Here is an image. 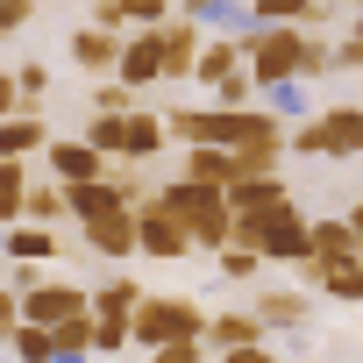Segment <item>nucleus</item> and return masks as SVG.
<instances>
[{"label":"nucleus","mask_w":363,"mask_h":363,"mask_svg":"<svg viewBox=\"0 0 363 363\" xmlns=\"http://www.w3.org/2000/svg\"><path fill=\"white\" fill-rule=\"evenodd\" d=\"M235 242H250L264 264H306L313 250V214H299V200L271 207V214H235Z\"/></svg>","instance_id":"f257e3e1"},{"label":"nucleus","mask_w":363,"mask_h":363,"mask_svg":"<svg viewBox=\"0 0 363 363\" xmlns=\"http://www.w3.org/2000/svg\"><path fill=\"white\" fill-rule=\"evenodd\" d=\"M164 207L193 228V242H200L207 257H214L221 242H235V207H228V193H221V186H200V178H171V186H164Z\"/></svg>","instance_id":"f03ea898"},{"label":"nucleus","mask_w":363,"mask_h":363,"mask_svg":"<svg viewBox=\"0 0 363 363\" xmlns=\"http://www.w3.org/2000/svg\"><path fill=\"white\" fill-rule=\"evenodd\" d=\"M242 50H250V79H257V93H278V86L299 79L306 29H299V22H257V29L242 36Z\"/></svg>","instance_id":"7ed1b4c3"},{"label":"nucleus","mask_w":363,"mask_h":363,"mask_svg":"<svg viewBox=\"0 0 363 363\" xmlns=\"http://www.w3.org/2000/svg\"><path fill=\"white\" fill-rule=\"evenodd\" d=\"M207 306L186 299V292H143L135 306V349H157V342H186V335H207Z\"/></svg>","instance_id":"20e7f679"},{"label":"nucleus","mask_w":363,"mask_h":363,"mask_svg":"<svg viewBox=\"0 0 363 363\" xmlns=\"http://www.w3.org/2000/svg\"><path fill=\"white\" fill-rule=\"evenodd\" d=\"M292 150L299 157H363V107L356 100H335V107H320L306 128H292Z\"/></svg>","instance_id":"39448f33"},{"label":"nucleus","mask_w":363,"mask_h":363,"mask_svg":"<svg viewBox=\"0 0 363 363\" xmlns=\"http://www.w3.org/2000/svg\"><path fill=\"white\" fill-rule=\"evenodd\" d=\"M135 250H143L150 264H178V257H193L200 242H193L186 221L164 207V193H143V200H135Z\"/></svg>","instance_id":"423d86ee"},{"label":"nucleus","mask_w":363,"mask_h":363,"mask_svg":"<svg viewBox=\"0 0 363 363\" xmlns=\"http://www.w3.org/2000/svg\"><path fill=\"white\" fill-rule=\"evenodd\" d=\"M363 257V242H356V221L349 214H313V250H306V264H292L306 285H320L335 264H356Z\"/></svg>","instance_id":"0eeeda50"},{"label":"nucleus","mask_w":363,"mask_h":363,"mask_svg":"<svg viewBox=\"0 0 363 363\" xmlns=\"http://www.w3.org/2000/svg\"><path fill=\"white\" fill-rule=\"evenodd\" d=\"M72 313H93V285H72V278H57V271H43L36 285H22V320L65 328Z\"/></svg>","instance_id":"6e6552de"},{"label":"nucleus","mask_w":363,"mask_h":363,"mask_svg":"<svg viewBox=\"0 0 363 363\" xmlns=\"http://www.w3.org/2000/svg\"><path fill=\"white\" fill-rule=\"evenodd\" d=\"M43 164H50V178H65V186H86V178L114 171V157H107V150H100L93 135H50Z\"/></svg>","instance_id":"1a4fd4ad"},{"label":"nucleus","mask_w":363,"mask_h":363,"mask_svg":"<svg viewBox=\"0 0 363 363\" xmlns=\"http://www.w3.org/2000/svg\"><path fill=\"white\" fill-rule=\"evenodd\" d=\"M114 79L135 86V93H143V86H164V22H157V29H135V36L121 43V72H114Z\"/></svg>","instance_id":"9d476101"},{"label":"nucleus","mask_w":363,"mask_h":363,"mask_svg":"<svg viewBox=\"0 0 363 363\" xmlns=\"http://www.w3.org/2000/svg\"><path fill=\"white\" fill-rule=\"evenodd\" d=\"M200 50H207V36H200V15H178V22H164V79H171V86H186V79L200 72Z\"/></svg>","instance_id":"9b49d317"},{"label":"nucleus","mask_w":363,"mask_h":363,"mask_svg":"<svg viewBox=\"0 0 363 363\" xmlns=\"http://www.w3.org/2000/svg\"><path fill=\"white\" fill-rule=\"evenodd\" d=\"M72 65L93 72V79H114L121 72V29H100V22L72 29Z\"/></svg>","instance_id":"f8f14e48"},{"label":"nucleus","mask_w":363,"mask_h":363,"mask_svg":"<svg viewBox=\"0 0 363 363\" xmlns=\"http://www.w3.org/2000/svg\"><path fill=\"white\" fill-rule=\"evenodd\" d=\"M0 264H65V235L50 221H15L8 228V257Z\"/></svg>","instance_id":"ddd939ff"},{"label":"nucleus","mask_w":363,"mask_h":363,"mask_svg":"<svg viewBox=\"0 0 363 363\" xmlns=\"http://www.w3.org/2000/svg\"><path fill=\"white\" fill-rule=\"evenodd\" d=\"M164 143H171V121H164V114H143V107H128V114H121V164L164 157Z\"/></svg>","instance_id":"4468645a"},{"label":"nucleus","mask_w":363,"mask_h":363,"mask_svg":"<svg viewBox=\"0 0 363 363\" xmlns=\"http://www.w3.org/2000/svg\"><path fill=\"white\" fill-rule=\"evenodd\" d=\"M79 242H86L93 257H107V264L143 257V250H135V207H128V214H107V221H86V228H79Z\"/></svg>","instance_id":"2eb2a0df"},{"label":"nucleus","mask_w":363,"mask_h":363,"mask_svg":"<svg viewBox=\"0 0 363 363\" xmlns=\"http://www.w3.org/2000/svg\"><path fill=\"white\" fill-rule=\"evenodd\" d=\"M292 200V178L285 171H250L242 186H228V207L235 214H271V207H285Z\"/></svg>","instance_id":"dca6fc26"},{"label":"nucleus","mask_w":363,"mask_h":363,"mask_svg":"<svg viewBox=\"0 0 363 363\" xmlns=\"http://www.w3.org/2000/svg\"><path fill=\"white\" fill-rule=\"evenodd\" d=\"M235 342H271V328H264L257 306H221V313L207 320V349H214V356L235 349Z\"/></svg>","instance_id":"f3484780"},{"label":"nucleus","mask_w":363,"mask_h":363,"mask_svg":"<svg viewBox=\"0 0 363 363\" xmlns=\"http://www.w3.org/2000/svg\"><path fill=\"white\" fill-rule=\"evenodd\" d=\"M36 150H50V121L36 107H15L0 121V157H36Z\"/></svg>","instance_id":"a211bd4d"},{"label":"nucleus","mask_w":363,"mask_h":363,"mask_svg":"<svg viewBox=\"0 0 363 363\" xmlns=\"http://www.w3.org/2000/svg\"><path fill=\"white\" fill-rule=\"evenodd\" d=\"M250 306L264 313V328H271V335H278V328H306V320H313V299H306V292H292V285H271V292H257Z\"/></svg>","instance_id":"6ab92c4d"},{"label":"nucleus","mask_w":363,"mask_h":363,"mask_svg":"<svg viewBox=\"0 0 363 363\" xmlns=\"http://www.w3.org/2000/svg\"><path fill=\"white\" fill-rule=\"evenodd\" d=\"M235 72H250V50H242V36H228V43H207V50H200V72H193V79H200L207 93H221V86H228Z\"/></svg>","instance_id":"aec40b11"},{"label":"nucleus","mask_w":363,"mask_h":363,"mask_svg":"<svg viewBox=\"0 0 363 363\" xmlns=\"http://www.w3.org/2000/svg\"><path fill=\"white\" fill-rule=\"evenodd\" d=\"M29 214V157H0V228Z\"/></svg>","instance_id":"412c9836"},{"label":"nucleus","mask_w":363,"mask_h":363,"mask_svg":"<svg viewBox=\"0 0 363 363\" xmlns=\"http://www.w3.org/2000/svg\"><path fill=\"white\" fill-rule=\"evenodd\" d=\"M242 8H250L257 22H299V29H306V22H320V15L335 8V0H242Z\"/></svg>","instance_id":"4be33fe9"},{"label":"nucleus","mask_w":363,"mask_h":363,"mask_svg":"<svg viewBox=\"0 0 363 363\" xmlns=\"http://www.w3.org/2000/svg\"><path fill=\"white\" fill-rule=\"evenodd\" d=\"M8 356H15V363H57V328L22 320V328H15V342H8Z\"/></svg>","instance_id":"5701e85b"},{"label":"nucleus","mask_w":363,"mask_h":363,"mask_svg":"<svg viewBox=\"0 0 363 363\" xmlns=\"http://www.w3.org/2000/svg\"><path fill=\"white\" fill-rule=\"evenodd\" d=\"M22 221H50V228L72 221V214H65V178H29V214H22Z\"/></svg>","instance_id":"b1692460"},{"label":"nucleus","mask_w":363,"mask_h":363,"mask_svg":"<svg viewBox=\"0 0 363 363\" xmlns=\"http://www.w3.org/2000/svg\"><path fill=\"white\" fill-rule=\"evenodd\" d=\"M214 271H221L228 285H250V278H264V257H257L250 242H221V250H214Z\"/></svg>","instance_id":"393cba45"},{"label":"nucleus","mask_w":363,"mask_h":363,"mask_svg":"<svg viewBox=\"0 0 363 363\" xmlns=\"http://www.w3.org/2000/svg\"><path fill=\"white\" fill-rule=\"evenodd\" d=\"M143 306V285L135 278H100L93 285V313H135Z\"/></svg>","instance_id":"a878e982"},{"label":"nucleus","mask_w":363,"mask_h":363,"mask_svg":"<svg viewBox=\"0 0 363 363\" xmlns=\"http://www.w3.org/2000/svg\"><path fill=\"white\" fill-rule=\"evenodd\" d=\"M93 320H100V313H72V320L57 328V363H86V356H93Z\"/></svg>","instance_id":"bb28decb"},{"label":"nucleus","mask_w":363,"mask_h":363,"mask_svg":"<svg viewBox=\"0 0 363 363\" xmlns=\"http://www.w3.org/2000/svg\"><path fill=\"white\" fill-rule=\"evenodd\" d=\"M320 292L342 299V306H363V257H356V264H335V271L320 278Z\"/></svg>","instance_id":"cd10ccee"},{"label":"nucleus","mask_w":363,"mask_h":363,"mask_svg":"<svg viewBox=\"0 0 363 363\" xmlns=\"http://www.w3.org/2000/svg\"><path fill=\"white\" fill-rule=\"evenodd\" d=\"M150 363H214V349H207V335H186V342H157Z\"/></svg>","instance_id":"c85d7f7f"},{"label":"nucleus","mask_w":363,"mask_h":363,"mask_svg":"<svg viewBox=\"0 0 363 363\" xmlns=\"http://www.w3.org/2000/svg\"><path fill=\"white\" fill-rule=\"evenodd\" d=\"M86 107H93V114H128V107H135V86H121V79H100Z\"/></svg>","instance_id":"c756f323"},{"label":"nucleus","mask_w":363,"mask_h":363,"mask_svg":"<svg viewBox=\"0 0 363 363\" xmlns=\"http://www.w3.org/2000/svg\"><path fill=\"white\" fill-rule=\"evenodd\" d=\"M121 22L128 29H157V22H171V0H121Z\"/></svg>","instance_id":"7c9ffc66"},{"label":"nucleus","mask_w":363,"mask_h":363,"mask_svg":"<svg viewBox=\"0 0 363 363\" xmlns=\"http://www.w3.org/2000/svg\"><path fill=\"white\" fill-rule=\"evenodd\" d=\"M342 57H335V43L328 36H306V57H299V79H320V72H335Z\"/></svg>","instance_id":"2f4dec72"},{"label":"nucleus","mask_w":363,"mask_h":363,"mask_svg":"<svg viewBox=\"0 0 363 363\" xmlns=\"http://www.w3.org/2000/svg\"><path fill=\"white\" fill-rule=\"evenodd\" d=\"M86 135H93L107 157H121V114H93V121H86Z\"/></svg>","instance_id":"473e14b6"},{"label":"nucleus","mask_w":363,"mask_h":363,"mask_svg":"<svg viewBox=\"0 0 363 363\" xmlns=\"http://www.w3.org/2000/svg\"><path fill=\"white\" fill-rule=\"evenodd\" d=\"M15 86H22V100L36 107V100L50 93V65H22V72H15Z\"/></svg>","instance_id":"72a5a7b5"},{"label":"nucleus","mask_w":363,"mask_h":363,"mask_svg":"<svg viewBox=\"0 0 363 363\" xmlns=\"http://www.w3.org/2000/svg\"><path fill=\"white\" fill-rule=\"evenodd\" d=\"M15 328H22V292L0 285V342H15Z\"/></svg>","instance_id":"f704fd0d"},{"label":"nucleus","mask_w":363,"mask_h":363,"mask_svg":"<svg viewBox=\"0 0 363 363\" xmlns=\"http://www.w3.org/2000/svg\"><path fill=\"white\" fill-rule=\"evenodd\" d=\"M214 363H278V356H271V342H235V349H221Z\"/></svg>","instance_id":"c9c22d12"},{"label":"nucleus","mask_w":363,"mask_h":363,"mask_svg":"<svg viewBox=\"0 0 363 363\" xmlns=\"http://www.w3.org/2000/svg\"><path fill=\"white\" fill-rule=\"evenodd\" d=\"M29 15H36V0H0V36H15Z\"/></svg>","instance_id":"e433bc0d"},{"label":"nucleus","mask_w":363,"mask_h":363,"mask_svg":"<svg viewBox=\"0 0 363 363\" xmlns=\"http://www.w3.org/2000/svg\"><path fill=\"white\" fill-rule=\"evenodd\" d=\"M15 107H29V100H22V86H15V72H0V121H8Z\"/></svg>","instance_id":"4c0bfd02"},{"label":"nucleus","mask_w":363,"mask_h":363,"mask_svg":"<svg viewBox=\"0 0 363 363\" xmlns=\"http://www.w3.org/2000/svg\"><path fill=\"white\" fill-rule=\"evenodd\" d=\"M93 22H100V29H128V22H121V0H93Z\"/></svg>","instance_id":"58836bf2"},{"label":"nucleus","mask_w":363,"mask_h":363,"mask_svg":"<svg viewBox=\"0 0 363 363\" xmlns=\"http://www.w3.org/2000/svg\"><path fill=\"white\" fill-rule=\"evenodd\" d=\"M349 221H356V242H363V200H356V207H349Z\"/></svg>","instance_id":"ea45409f"},{"label":"nucleus","mask_w":363,"mask_h":363,"mask_svg":"<svg viewBox=\"0 0 363 363\" xmlns=\"http://www.w3.org/2000/svg\"><path fill=\"white\" fill-rule=\"evenodd\" d=\"M342 8H363V0H342Z\"/></svg>","instance_id":"a19ab883"}]
</instances>
